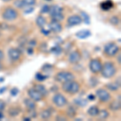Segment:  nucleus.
<instances>
[{"label": "nucleus", "instance_id": "39", "mask_svg": "<svg viewBox=\"0 0 121 121\" xmlns=\"http://www.w3.org/2000/svg\"><path fill=\"white\" fill-rule=\"evenodd\" d=\"M40 31H41V32L43 33V34H44V35H45V36H48V35L49 34V32H50V31H49V30L45 31V29H44V28H40Z\"/></svg>", "mask_w": 121, "mask_h": 121}, {"label": "nucleus", "instance_id": "18", "mask_svg": "<svg viewBox=\"0 0 121 121\" xmlns=\"http://www.w3.org/2000/svg\"><path fill=\"white\" fill-rule=\"evenodd\" d=\"M23 103H24L25 107L28 108V111L30 110H35L36 107V102L35 101H33L32 99H31L30 98L28 99H23Z\"/></svg>", "mask_w": 121, "mask_h": 121}, {"label": "nucleus", "instance_id": "48", "mask_svg": "<svg viewBox=\"0 0 121 121\" xmlns=\"http://www.w3.org/2000/svg\"><path fill=\"white\" fill-rule=\"evenodd\" d=\"M3 1H4V2H9V1H11V0H3Z\"/></svg>", "mask_w": 121, "mask_h": 121}, {"label": "nucleus", "instance_id": "37", "mask_svg": "<svg viewBox=\"0 0 121 121\" xmlns=\"http://www.w3.org/2000/svg\"><path fill=\"white\" fill-rule=\"evenodd\" d=\"M6 108V103L4 101L0 100V112H3Z\"/></svg>", "mask_w": 121, "mask_h": 121}, {"label": "nucleus", "instance_id": "17", "mask_svg": "<svg viewBox=\"0 0 121 121\" xmlns=\"http://www.w3.org/2000/svg\"><path fill=\"white\" fill-rule=\"evenodd\" d=\"M121 107V103H120V95L119 96V99L117 100H113L112 103L109 104V108L110 110L113 111V112H117L120 111Z\"/></svg>", "mask_w": 121, "mask_h": 121}, {"label": "nucleus", "instance_id": "46", "mask_svg": "<svg viewBox=\"0 0 121 121\" xmlns=\"http://www.w3.org/2000/svg\"><path fill=\"white\" fill-rule=\"evenodd\" d=\"M3 117H4V116H3V112H0V120L3 119Z\"/></svg>", "mask_w": 121, "mask_h": 121}, {"label": "nucleus", "instance_id": "21", "mask_svg": "<svg viewBox=\"0 0 121 121\" xmlns=\"http://www.w3.org/2000/svg\"><path fill=\"white\" fill-rule=\"evenodd\" d=\"M36 23L40 28H44L47 24L46 19L43 15H39V16H37V18L36 19Z\"/></svg>", "mask_w": 121, "mask_h": 121}, {"label": "nucleus", "instance_id": "40", "mask_svg": "<svg viewBox=\"0 0 121 121\" xmlns=\"http://www.w3.org/2000/svg\"><path fill=\"white\" fill-rule=\"evenodd\" d=\"M28 44L30 46H36V40H30V41L28 42Z\"/></svg>", "mask_w": 121, "mask_h": 121}, {"label": "nucleus", "instance_id": "10", "mask_svg": "<svg viewBox=\"0 0 121 121\" xmlns=\"http://www.w3.org/2000/svg\"><path fill=\"white\" fill-rule=\"evenodd\" d=\"M82 19L79 15H72L68 17L67 23L69 26H78L82 23Z\"/></svg>", "mask_w": 121, "mask_h": 121}, {"label": "nucleus", "instance_id": "36", "mask_svg": "<svg viewBox=\"0 0 121 121\" xmlns=\"http://www.w3.org/2000/svg\"><path fill=\"white\" fill-rule=\"evenodd\" d=\"M19 89L17 88V87H14V88H12L11 90V96H16L17 95H18V93H19Z\"/></svg>", "mask_w": 121, "mask_h": 121}, {"label": "nucleus", "instance_id": "15", "mask_svg": "<svg viewBox=\"0 0 121 121\" xmlns=\"http://www.w3.org/2000/svg\"><path fill=\"white\" fill-rule=\"evenodd\" d=\"M91 32L89 30V29H82L81 31H78V32H76L75 36H77L78 39H81V40H84V39H86L90 37L91 36Z\"/></svg>", "mask_w": 121, "mask_h": 121}, {"label": "nucleus", "instance_id": "41", "mask_svg": "<svg viewBox=\"0 0 121 121\" xmlns=\"http://www.w3.org/2000/svg\"><path fill=\"white\" fill-rule=\"evenodd\" d=\"M56 120H66L67 119H66V117H65V116H56Z\"/></svg>", "mask_w": 121, "mask_h": 121}, {"label": "nucleus", "instance_id": "44", "mask_svg": "<svg viewBox=\"0 0 121 121\" xmlns=\"http://www.w3.org/2000/svg\"><path fill=\"white\" fill-rule=\"evenodd\" d=\"M33 48H28V49H27V52H28V54H30V55H32V54L33 53Z\"/></svg>", "mask_w": 121, "mask_h": 121}, {"label": "nucleus", "instance_id": "38", "mask_svg": "<svg viewBox=\"0 0 121 121\" xmlns=\"http://www.w3.org/2000/svg\"><path fill=\"white\" fill-rule=\"evenodd\" d=\"M96 98V96H95V95H93V94H90L88 95V96H87V100L89 101H94Z\"/></svg>", "mask_w": 121, "mask_h": 121}, {"label": "nucleus", "instance_id": "43", "mask_svg": "<svg viewBox=\"0 0 121 121\" xmlns=\"http://www.w3.org/2000/svg\"><path fill=\"white\" fill-rule=\"evenodd\" d=\"M3 59H4V52L0 49V61H2Z\"/></svg>", "mask_w": 121, "mask_h": 121}, {"label": "nucleus", "instance_id": "1", "mask_svg": "<svg viewBox=\"0 0 121 121\" xmlns=\"http://www.w3.org/2000/svg\"><path fill=\"white\" fill-rule=\"evenodd\" d=\"M100 73L105 78H112L117 73L116 66L112 61H106L103 65Z\"/></svg>", "mask_w": 121, "mask_h": 121}, {"label": "nucleus", "instance_id": "47", "mask_svg": "<svg viewBox=\"0 0 121 121\" xmlns=\"http://www.w3.org/2000/svg\"><path fill=\"white\" fill-rule=\"evenodd\" d=\"M23 120H31V118L30 117H24V118H23Z\"/></svg>", "mask_w": 121, "mask_h": 121}, {"label": "nucleus", "instance_id": "5", "mask_svg": "<svg viewBox=\"0 0 121 121\" xmlns=\"http://www.w3.org/2000/svg\"><path fill=\"white\" fill-rule=\"evenodd\" d=\"M74 78H75V76L73 73H71L69 71H65V70L57 72L55 75V80L60 83H63L67 81L74 80Z\"/></svg>", "mask_w": 121, "mask_h": 121}, {"label": "nucleus", "instance_id": "9", "mask_svg": "<svg viewBox=\"0 0 121 121\" xmlns=\"http://www.w3.org/2000/svg\"><path fill=\"white\" fill-rule=\"evenodd\" d=\"M7 55H8L10 60L11 61H17L21 57L22 52H21V51L18 48H14L13 47V48H11L8 49Z\"/></svg>", "mask_w": 121, "mask_h": 121}, {"label": "nucleus", "instance_id": "11", "mask_svg": "<svg viewBox=\"0 0 121 121\" xmlns=\"http://www.w3.org/2000/svg\"><path fill=\"white\" fill-rule=\"evenodd\" d=\"M28 95L29 98H30L31 99H32L33 101H35L36 103L40 102V101H41L42 99H44V97H43L42 95L34 88L29 89L28 91Z\"/></svg>", "mask_w": 121, "mask_h": 121}, {"label": "nucleus", "instance_id": "30", "mask_svg": "<svg viewBox=\"0 0 121 121\" xmlns=\"http://www.w3.org/2000/svg\"><path fill=\"white\" fill-rule=\"evenodd\" d=\"M50 17H51L52 20H56V21H58V22H61V21L64 20V19H65V15H64L63 12L52 15V16H50Z\"/></svg>", "mask_w": 121, "mask_h": 121}, {"label": "nucleus", "instance_id": "24", "mask_svg": "<svg viewBox=\"0 0 121 121\" xmlns=\"http://www.w3.org/2000/svg\"><path fill=\"white\" fill-rule=\"evenodd\" d=\"M99 112V109L98 107L91 106V107H90L88 108V110H87V114H88V116L91 117H96L98 116Z\"/></svg>", "mask_w": 121, "mask_h": 121}, {"label": "nucleus", "instance_id": "6", "mask_svg": "<svg viewBox=\"0 0 121 121\" xmlns=\"http://www.w3.org/2000/svg\"><path fill=\"white\" fill-rule=\"evenodd\" d=\"M96 97L99 99L101 103H108L112 99L111 94L107 89L104 88H99L96 90Z\"/></svg>", "mask_w": 121, "mask_h": 121}, {"label": "nucleus", "instance_id": "20", "mask_svg": "<svg viewBox=\"0 0 121 121\" xmlns=\"http://www.w3.org/2000/svg\"><path fill=\"white\" fill-rule=\"evenodd\" d=\"M120 87V85L119 83H117L116 82H109L105 85V88L108 91H117Z\"/></svg>", "mask_w": 121, "mask_h": 121}, {"label": "nucleus", "instance_id": "16", "mask_svg": "<svg viewBox=\"0 0 121 121\" xmlns=\"http://www.w3.org/2000/svg\"><path fill=\"white\" fill-rule=\"evenodd\" d=\"M114 7V3L112 0H106L100 3V8L103 11H108Z\"/></svg>", "mask_w": 121, "mask_h": 121}, {"label": "nucleus", "instance_id": "32", "mask_svg": "<svg viewBox=\"0 0 121 121\" xmlns=\"http://www.w3.org/2000/svg\"><path fill=\"white\" fill-rule=\"evenodd\" d=\"M14 6L19 9H23V7H25L23 0H15L14 2Z\"/></svg>", "mask_w": 121, "mask_h": 121}, {"label": "nucleus", "instance_id": "14", "mask_svg": "<svg viewBox=\"0 0 121 121\" xmlns=\"http://www.w3.org/2000/svg\"><path fill=\"white\" fill-rule=\"evenodd\" d=\"M33 88L36 89V91H37L38 92L40 93L43 97H44V98H45V97H47L48 95V90L46 89V87L44 86L43 85V84H40V83L35 84L34 87H33Z\"/></svg>", "mask_w": 121, "mask_h": 121}, {"label": "nucleus", "instance_id": "34", "mask_svg": "<svg viewBox=\"0 0 121 121\" xmlns=\"http://www.w3.org/2000/svg\"><path fill=\"white\" fill-rule=\"evenodd\" d=\"M52 52H53V53H55V54H60L61 53V52H62V48H60V46H58V45H56L55 47H53V48H52Z\"/></svg>", "mask_w": 121, "mask_h": 121}, {"label": "nucleus", "instance_id": "3", "mask_svg": "<svg viewBox=\"0 0 121 121\" xmlns=\"http://www.w3.org/2000/svg\"><path fill=\"white\" fill-rule=\"evenodd\" d=\"M2 17L6 21H14L19 17V12L14 7H8L3 10Z\"/></svg>", "mask_w": 121, "mask_h": 121}, {"label": "nucleus", "instance_id": "19", "mask_svg": "<svg viewBox=\"0 0 121 121\" xmlns=\"http://www.w3.org/2000/svg\"><path fill=\"white\" fill-rule=\"evenodd\" d=\"M62 12H63V7H60V6L53 5V6L49 7V11H48V13H49L50 16L54 15L56 14H59V13H62Z\"/></svg>", "mask_w": 121, "mask_h": 121}, {"label": "nucleus", "instance_id": "45", "mask_svg": "<svg viewBox=\"0 0 121 121\" xmlns=\"http://www.w3.org/2000/svg\"><path fill=\"white\" fill-rule=\"evenodd\" d=\"M117 62H118L119 64L121 63V56H120V54H119L118 56H117Z\"/></svg>", "mask_w": 121, "mask_h": 121}, {"label": "nucleus", "instance_id": "28", "mask_svg": "<svg viewBox=\"0 0 121 121\" xmlns=\"http://www.w3.org/2000/svg\"><path fill=\"white\" fill-rule=\"evenodd\" d=\"M74 103L80 107H84L87 105V100L82 98H78L74 99Z\"/></svg>", "mask_w": 121, "mask_h": 121}, {"label": "nucleus", "instance_id": "35", "mask_svg": "<svg viewBox=\"0 0 121 121\" xmlns=\"http://www.w3.org/2000/svg\"><path fill=\"white\" fill-rule=\"evenodd\" d=\"M48 11H49V6H48L47 4L44 5L40 9V13L41 14H46V13H48Z\"/></svg>", "mask_w": 121, "mask_h": 121}, {"label": "nucleus", "instance_id": "2", "mask_svg": "<svg viewBox=\"0 0 121 121\" xmlns=\"http://www.w3.org/2000/svg\"><path fill=\"white\" fill-rule=\"evenodd\" d=\"M80 84L74 80L67 81L62 83L61 89L64 92L69 93L70 95H75L80 91Z\"/></svg>", "mask_w": 121, "mask_h": 121}, {"label": "nucleus", "instance_id": "49", "mask_svg": "<svg viewBox=\"0 0 121 121\" xmlns=\"http://www.w3.org/2000/svg\"><path fill=\"white\" fill-rule=\"evenodd\" d=\"M48 1H50V0H48Z\"/></svg>", "mask_w": 121, "mask_h": 121}, {"label": "nucleus", "instance_id": "31", "mask_svg": "<svg viewBox=\"0 0 121 121\" xmlns=\"http://www.w3.org/2000/svg\"><path fill=\"white\" fill-rule=\"evenodd\" d=\"M35 78H36V80H37L38 82H43L47 78H48V76L43 74L40 72H37L36 73V75H35Z\"/></svg>", "mask_w": 121, "mask_h": 121}, {"label": "nucleus", "instance_id": "13", "mask_svg": "<svg viewBox=\"0 0 121 121\" xmlns=\"http://www.w3.org/2000/svg\"><path fill=\"white\" fill-rule=\"evenodd\" d=\"M81 59H82V54L79 51L75 50V51L70 52V54L69 56V63L73 64V65H75V64L78 63L80 60H81Z\"/></svg>", "mask_w": 121, "mask_h": 121}, {"label": "nucleus", "instance_id": "7", "mask_svg": "<svg viewBox=\"0 0 121 121\" xmlns=\"http://www.w3.org/2000/svg\"><path fill=\"white\" fill-rule=\"evenodd\" d=\"M102 66L103 64L101 62V60L99 59V58H93V59L90 60V63H89L90 70L93 73H95V74L100 73L101 69H102Z\"/></svg>", "mask_w": 121, "mask_h": 121}, {"label": "nucleus", "instance_id": "29", "mask_svg": "<svg viewBox=\"0 0 121 121\" xmlns=\"http://www.w3.org/2000/svg\"><path fill=\"white\" fill-rule=\"evenodd\" d=\"M80 16L82 19V21H84L86 24H90V23H91V17H90V15L87 14L86 12H85V11H81V15H80Z\"/></svg>", "mask_w": 121, "mask_h": 121}, {"label": "nucleus", "instance_id": "42", "mask_svg": "<svg viewBox=\"0 0 121 121\" xmlns=\"http://www.w3.org/2000/svg\"><path fill=\"white\" fill-rule=\"evenodd\" d=\"M28 10H26V11H25V14H29V13H32L33 11V10H34L32 7H28Z\"/></svg>", "mask_w": 121, "mask_h": 121}, {"label": "nucleus", "instance_id": "33", "mask_svg": "<svg viewBox=\"0 0 121 121\" xmlns=\"http://www.w3.org/2000/svg\"><path fill=\"white\" fill-rule=\"evenodd\" d=\"M25 7H33L36 3V0H23Z\"/></svg>", "mask_w": 121, "mask_h": 121}, {"label": "nucleus", "instance_id": "25", "mask_svg": "<svg viewBox=\"0 0 121 121\" xmlns=\"http://www.w3.org/2000/svg\"><path fill=\"white\" fill-rule=\"evenodd\" d=\"M109 117V112L107 110H99V114L97 116V118H98L99 120H107V118Z\"/></svg>", "mask_w": 121, "mask_h": 121}, {"label": "nucleus", "instance_id": "12", "mask_svg": "<svg viewBox=\"0 0 121 121\" xmlns=\"http://www.w3.org/2000/svg\"><path fill=\"white\" fill-rule=\"evenodd\" d=\"M48 28H49V31L53 33H60L63 29L60 22L56 20H51V22L48 24Z\"/></svg>", "mask_w": 121, "mask_h": 121}, {"label": "nucleus", "instance_id": "26", "mask_svg": "<svg viewBox=\"0 0 121 121\" xmlns=\"http://www.w3.org/2000/svg\"><path fill=\"white\" fill-rule=\"evenodd\" d=\"M40 116L43 120H49L52 116V112L49 111V109H44L40 112Z\"/></svg>", "mask_w": 121, "mask_h": 121}, {"label": "nucleus", "instance_id": "4", "mask_svg": "<svg viewBox=\"0 0 121 121\" xmlns=\"http://www.w3.org/2000/svg\"><path fill=\"white\" fill-rule=\"evenodd\" d=\"M103 52L106 56H109V57H112V56H116L118 52H120V47L114 42L107 43V44H105Z\"/></svg>", "mask_w": 121, "mask_h": 121}, {"label": "nucleus", "instance_id": "8", "mask_svg": "<svg viewBox=\"0 0 121 121\" xmlns=\"http://www.w3.org/2000/svg\"><path fill=\"white\" fill-rule=\"evenodd\" d=\"M52 99V103H54V105L57 107H63L68 103L67 99L60 93L55 94Z\"/></svg>", "mask_w": 121, "mask_h": 121}, {"label": "nucleus", "instance_id": "23", "mask_svg": "<svg viewBox=\"0 0 121 121\" xmlns=\"http://www.w3.org/2000/svg\"><path fill=\"white\" fill-rule=\"evenodd\" d=\"M21 110L19 107H11L8 110V114L11 117H16L20 113Z\"/></svg>", "mask_w": 121, "mask_h": 121}, {"label": "nucleus", "instance_id": "27", "mask_svg": "<svg viewBox=\"0 0 121 121\" xmlns=\"http://www.w3.org/2000/svg\"><path fill=\"white\" fill-rule=\"evenodd\" d=\"M108 22L110 24L113 25V26H118L120 23V19L118 15H112L108 19Z\"/></svg>", "mask_w": 121, "mask_h": 121}, {"label": "nucleus", "instance_id": "22", "mask_svg": "<svg viewBox=\"0 0 121 121\" xmlns=\"http://www.w3.org/2000/svg\"><path fill=\"white\" fill-rule=\"evenodd\" d=\"M66 116L69 118H74L77 116V109L73 106H69L66 109Z\"/></svg>", "mask_w": 121, "mask_h": 121}]
</instances>
